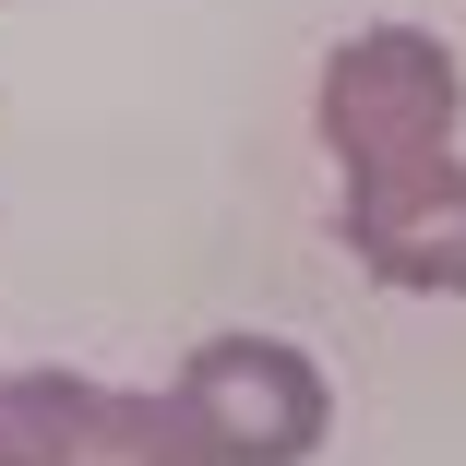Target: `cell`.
I'll return each instance as SVG.
<instances>
[{
    "label": "cell",
    "instance_id": "obj_1",
    "mask_svg": "<svg viewBox=\"0 0 466 466\" xmlns=\"http://www.w3.org/2000/svg\"><path fill=\"white\" fill-rule=\"evenodd\" d=\"M323 132H335V156H347V179H359L347 204H383V192H419V179H442L454 60H442L431 36H407V25H383V36L335 48V72H323Z\"/></svg>",
    "mask_w": 466,
    "mask_h": 466
},
{
    "label": "cell",
    "instance_id": "obj_2",
    "mask_svg": "<svg viewBox=\"0 0 466 466\" xmlns=\"http://www.w3.org/2000/svg\"><path fill=\"white\" fill-rule=\"evenodd\" d=\"M167 407L192 419V442H204L216 466H299V454L323 442V419H335L323 370H311L299 347H275V335H216L192 370H179Z\"/></svg>",
    "mask_w": 466,
    "mask_h": 466
},
{
    "label": "cell",
    "instance_id": "obj_3",
    "mask_svg": "<svg viewBox=\"0 0 466 466\" xmlns=\"http://www.w3.org/2000/svg\"><path fill=\"white\" fill-rule=\"evenodd\" d=\"M0 466H216L179 407L96 395L60 370H13L0 383Z\"/></svg>",
    "mask_w": 466,
    "mask_h": 466
}]
</instances>
